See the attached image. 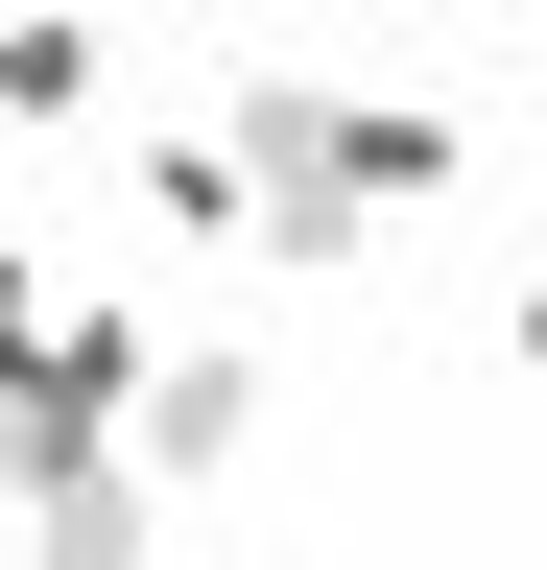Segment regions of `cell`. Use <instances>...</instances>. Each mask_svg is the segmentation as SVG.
<instances>
[{
  "label": "cell",
  "mask_w": 547,
  "mask_h": 570,
  "mask_svg": "<svg viewBox=\"0 0 547 570\" xmlns=\"http://www.w3.org/2000/svg\"><path fill=\"white\" fill-rule=\"evenodd\" d=\"M72 96H96V48H72V24H0V119H72Z\"/></svg>",
  "instance_id": "1"
},
{
  "label": "cell",
  "mask_w": 547,
  "mask_h": 570,
  "mask_svg": "<svg viewBox=\"0 0 547 570\" xmlns=\"http://www.w3.org/2000/svg\"><path fill=\"white\" fill-rule=\"evenodd\" d=\"M25 356H48V285H25V238H0V381H25Z\"/></svg>",
  "instance_id": "2"
}]
</instances>
